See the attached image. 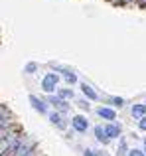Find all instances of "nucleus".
I'll list each match as a JSON object with an SVG mask.
<instances>
[{
  "label": "nucleus",
  "instance_id": "20e7f679",
  "mask_svg": "<svg viewBox=\"0 0 146 156\" xmlns=\"http://www.w3.org/2000/svg\"><path fill=\"white\" fill-rule=\"evenodd\" d=\"M103 129H105V134H107L109 140L120 136V125H116V122H107V125H103Z\"/></svg>",
  "mask_w": 146,
  "mask_h": 156
},
{
  "label": "nucleus",
  "instance_id": "b1692460",
  "mask_svg": "<svg viewBox=\"0 0 146 156\" xmlns=\"http://www.w3.org/2000/svg\"><path fill=\"white\" fill-rule=\"evenodd\" d=\"M142 152H144V156H146V140H144V150H142Z\"/></svg>",
  "mask_w": 146,
  "mask_h": 156
},
{
  "label": "nucleus",
  "instance_id": "2eb2a0df",
  "mask_svg": "<svg viewBox=\"0 0 146 156\" xmlns=\"http://www.w3.org/2000/svg\"><path fill=\"white\" fill-rule=\"evenodd\" d=\"M128 156H144V152L140 148H132V150H128Z\"/></svg>",
  "mask_w": 146,
  "mask_h": 156
},
{
  "label": "nucleus",
  "instance_id": "ddd939ff",
  "mask_svg": "<svg viewBox=\"0 0 146 156\" xmlns=\"http://www.w3.org/2000/svg\"><path fill=\"white\" fill-rule=\"evenodd\" d=\"M63 79L67 81V83H77V75H73L71 71H67V69H63Z\"/></svg>",
  "mask_w": 146,
  "mask_h": 156
},
{
  "label": "nucleus",
  "instance_id": "9b49d317",
  "mask_svg": "<svg viewBox=\"0 0 146 156\" xmlns=\"http://www.w3.org/2000/svg\"><path fill=\"white\" fill-rule=\"evenodd\" d=\"M127 152H128L127 138H123V136H120V140H119V148H116V156H124Z\"/></svg>",
  "mask_w": 146,
  "mask_h": 156
},
{
  "label": "nucleus",
  "instance_id": "6e6552de",
  "mask_svg": "<svg viewBox=\"0 0 146 156\" xmlns=\"http://www.w3.org/2000/svg\"><path fill=\"white\" fill-rule=\"evenodd\" d=\"M81 91H83V95L87 97V99H91V101H97V99H99V93H97L93 87L85 85V83H81Z\"/></svg>",
  "mask_w": 146,
  "mask_h": 156
},
{
  "label": "nucleus",
  "instance_id": "423d86ee",
  "mask_svg": "<svg viewBox=\"0 0 146 156\" xmlns=\"http://www.w3.org/2000/svg\"><path fill=\"white\" fill-rule=\"evenodd\" d=\"M97 115H99L101 119H105V121H109V122H113L116 119V113L111 107H97Z\"/></svg>",
  "mask_w": 146,
  "mask_h": 156
},
{
  "label": "nucleus",
  "instance_id": "4468645a",
  "mask_svg": "<svg viewBox=\"0 0 146 156\" xmlns=\"http://www.w3.org/2000/svg\"><path fill=\"white\" fill-rule=\"evenodd\" d=\"M83 156H103L101 150H93V148H83Z\"/></svg>",
  "mask_w": 146,
  "mask_h": 156
},
{
  "label": "nucleus",
  "instance_id": "f03ea898",
  "mask_svg": "<svg viewBox=\"0 0 146 156\" xmlns=\"http://www.w3.org/2000/svg\"><path fill=\"white\" fill-rule=\"evenodd\" d=\"M71 126H73L75 133H87V130H89L87 117H83V115H75V117L71 119Z\"/></svg>",
  "mask_w": 146,
  "mask_h": 156
},
{
  "label": "nucleus",
  "instance_id": "f3484780",
  "mask_svg": "<svg viewBox=\"0 0 146 156\" xmlns=\"http://www.w3.org/2000/svg\"><path fill=\"white\" fill-rule=\"evenodd\" d=\"M111 103H115L116 107H123V103H124V101L120 99V97H113V99H111Z\"/></svg>",
  "mask_w": 146,
  "mask_h": 156
},
{
  "label": "nucleus",
  "instance_id": "dca6fc26",
  "mask_svg": "<svg viewBox=\"0 0 146 156\" xmlns=\"http://www.w3.org/2000/svg\"><path fill=\"white\" fill-rule=\"evenodd\" d=\"M138 129L140 130H146V115H144L142 119H138Z\"/></svg>",
  "mask_w": 146,
  "mask_h": 156
},
{
  "label": "nucleus",
  "instance_id": "1a4fd4ad",
  "mask_svg": "<svg viewBox=\"0 0 146 156\" xmlns=\"http://www.w3.org/2000/svg\"><path fill=\"white\" fill-rule=\"evenodd\" d=\"M95 138L101 142V144H109V138H107V134H105V129H103V125H97L95 126Z\"/></svg>",
  "mask_w": 146,
  "mask_h": 156
},
{
  "label": "nucleus",
  "instance_id": "f257e3e1",
  "mask_svg": "<svg viewBox=\"0 0 146 156\" xmlns=\"http://www.w3.org/2000/svg\"><path fill=\"white\" fill-rule=\"evenodd\" d=\"M57 79L59 77L55 75V73H47V75L42 79V89L46 93H54L55 89H57Z\"/></svg>",
  "mask_w": 146,
  "mask_h": 156
},
{
  "label": "nucleus",
  "instance_id": "39448f33",
  "mask_svg": "<svg viewBox=\"0 0 146 156\" xmlns=\"http://www.w3.org/2000/svg\"><path fill=\"white\" fill-rule=\"evenodd\" d=\"M47 103L54 105L55 109H57V113H61V115H67V113H69V105H67V101L59 99V97H50V99H47Z\"/></svg>",
  "mask_w": 146,
  "mask_h": 156
},
{
  "label": "nucleus",
  "instance_id": "4be33fe9",
  "mask_svg": "<svg viewBox=\"0 0 146 156\" xmlns=\"http://www.w3.org/2000/svg\"><path fill=\"white\" fill-rule=\"evenodd\" d=\"M109 2H113V4H120V0H109Z\"/></svg>",
  "mask_w": 146,
  "mask_h": 156
},
{
  "label": "nucleus",
  "instance_id": "412c9836",
  "mask_svg": "<svg viewBox=\"0 0 146 156\" xmlns=\"http://www.w3.org/2000/svg\"><path fill=\"white\" fill-rule=\"evenodd\" d=\"M132 2H136V0H120V4H132Z\"/></svg>",
  "mask_w": 146,
  "mask_h": 156
},
{
  "label": "nucleus",
  "instance_id": "f8f14e48",
  "mask_svg": "<svg viewBox=\"0 0 146 156\" xmlns=\"http://www.w3.org/2000/svg\"><path fill=\"white\" fill-rule=\"evenodd\" d=\"M57 97L63 99V101H67V99L73 97V91H71V89H57Z\"/></svg>",
  "mask_w": 146,
  "mask_h": 156
},
{
  "label": "nucleus",
  "instance_id": "a211bd4d",
  "mask_svg": "<svg viewBox=\"0 0 146 156\" xmlns=\"http://www.w3.org/2000/svg\"><path fill=\"white\" fill-rule=\"evenodd\" d=\"M20 156H36V148L28 150V152H24V154H20Z\"/></svg>",
  "mask_w": 146,
  "mask_h": 156
},
{
  "label": "nucleus",
  "instance_id": "393cba45",
  "mask_svg": "<svg viewBox=\"0 0 146 156\" xmlns=\"http://www.w3.org/2000/svg\"><path fill=\"white\" fill-rule=\"evenodd\" d=\"M144 107H146V103H144Z\"/></svg>",
  "mask_w": 146,
  "mask_h": 156
},
{
  "label": "nucleus",
  "instance_id": "6ab92c4d",
  "mask_svg": "<svg viewBox=\"0 0 146 156\" xmlns=\"http://www.w3.org/2000/svg\"><path fill=\"white\" fill-rule=\"evenodd\" d=\"M79 107H81V109H89V103H87V101H83V99H81V101H79Z\"/></svg>",
  "mask_w": 146,
  "mask_h": 156
},
{
  "label": "nucleus",
  "instance_id": "9d476101",
  "mask_svg": "<svg viewBox=\"0 0 146 156\" xmlns=\"http://www.w3.org/2000/svg\"><path fill=\"white\" fill-rule=\"evenodd\" d=\"M130 115H132L134 119H142L144 115H146V107H144V103H136V105H132Z\"/></svg>",
  "mask_w": 146,
  "mask_h": 156
},
{
  "label": "nucleus",
  "instance_id": "5701e85b",
  "mask_svg": "<svg viewBox=\"0 0 146 156\" xmlns=\"http://www.w3.org/2000/svg\"><path fill=\"white\" fill-rule=\"evenodd\" d=\"M4 111H6V107H4V105H0V113H4Z\"/></svg>",
  "mask_w": 146,
  "mask_h": 156
},
{
  "label": "nucleus",
  "instance_id": "aec40b11",
  "mask_svg": "<svg viewBox=\"0 0 146 156\" xmlns=\"http://www.w3.org/2000/svg\"><path fill=\"white\" fill-rule=\"evenodd\" d=\"M138 2V6H142V8H146V0H136Z\"/></svg>",
  "mask_w": 146,
  "mask_h": 156
},
{
  "label": "nucleus",
  "instance_id": "0eeeda50",
  "mask_svg": "<svg viewBox=\"0 0 146 156\" xmlns=\"http://www.w3.org/2000/svg\"><path fill=\"white\" fill-rule=\"evenodd\" d=\"M30 103H32V107H34L38 113H42V115H47V107H46V103H43L42 99H38L36 95H30Z\"/></svg>",
  "mask_w": 146,
  "mask_h": 156
},
{
  "label": "nucleus",
  "instance_id": "7ed1b4c3",
  "mask_svg": "<svg viewBox=\"0 0 146 156\" xmlns=\"http://www.w3.org/2000/svg\"><path fill=\"white\" fill-rule=\"evenodd\" d=\"M50 121H51V125H54L55 129H59V130H65L67 129V119H65V115L57 113V111L50 113Z\"/></svg>",
  "mask_w": 146,
  "mask_h": 156
}]
</instances>
